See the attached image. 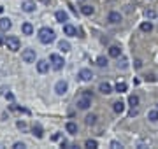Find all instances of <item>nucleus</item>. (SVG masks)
Returning <instances> with one entry per match:
<instances>
[{"label":"nucleus","instance_id":"21","mask_svg":"<svg viewBox=\"0 0 158 149\" xmlns=\"http://www.w3.org/2000/svg\"><path fill=\"white\" fill-rule=\"evenodd\" d=\"M21 32H23L25 35H32V33H33V26H32V23H23V25H21Z\"/></svg>","mask_w":158,"mask_h":149},{"label":"nucleus","instance_id":"29","mask_svg":"<svg viewBox=\"0 0 158 149\" xmlns=\"http://www.w3.org/2000/svg\"><path fill=\"white\" fill-rule=\"evenodd\" d=\"M148 119L153 121V123L158 121V109H157V111H149V112H148Z\"/></svg>","mask_w":158,"mask_h":149},{"label":"nucleus","instance_id":"20","mask_svg":"<svg viewBox=\"0 0 158 149\" xmlns=\"http://www.w3.org/2000/svg\"><path fill=\"white\" fill-rule=\"evenodd\" d=\"M81 12H83L84 16H91V14L95 12V9H93L90 4H84V5H81Z\"/></svg>","mask_w":158,"mask_h":149},{"label":"nucleus","instance_id":"38","mask_svg":"<svg viewBox=\"0 0 158 149\" xmlns=\"http://www.w3.org/2000/svg\"><path fill=\"white\" fill-rule=\"evenodd\" d=\"M5 98H7V100H12L14 97H12V93H7V95H5Z\"/></svg>","mask_w":158,"mask_h":149},{"label":"nucleus","instance_id":"3","mask_svg":"<svg viewBox=\"0 0 158 149\" xmlns=\"http://www.w3.org/2000/svg\"><path fill=\"white\" fill-rule=\"evenodd\" d=\"M49 61H51V67L55 70H62L63 65H65V60L60 54H49Z\"/></svg>","mask_w":158,"mask_h":149},{"label":"nucleus","instance_id":"11","mask_svg":"<svg viewBox=\"0 0 158 149\" xmlns=\"http://www.w3.org/2000/svg\"><path fill=\"white\" fill-rule=\"evenodd\" d=\"M32 133H33L37 139H42V137H44V130H42L40 123H33V126H32Z\"/></svg>","mask_w":158,"mask_h":149},{"label":"nucleus","instance_id":"35","mask_svg":"<svg viewBox=\"0 0 158 149\" xmlns=\"http://www.w3.org/2000/svg\"><path fill=\"white\" fill-rule=\"evenodd\" d=\"M12 148H14V149H23V148H25V144H23V142H14Z\"/></svg>","mask_w":158,"mask_h":149},{"label":"nucleus","instance_id":"4","mask_svg":"<svg viewBox=\"0 0 158 149\" xmlns=\"http://www.w3.org/2000/svg\"><path fill=\"white\" fill-rule=\"evenodd\" d=\"M21 60H23L25 63H33V61H35V49H23Z\"/></svg>","mask_w":158,"mask_h":149},{"label":"nucleus","instance_id":"32","mask_svg":"<svg viewBox=\"0 0 158 149\" xmlns=\"http://www.w3.org/2000/svg\"><path fill=\"white\" fill-rule=\"evenodd\" d=\"M137 114H139V109H137V107H132V109H130V112H128V116H130V118H134V116H137Z\"/></svg>","mask_w":158,"mask_h":149},{"label":"nucleus","instance_id":"13","mask_svg":"<svg viewBox=\"0 0 158 149\" xmlns=\"http://www.w3.org/2000/svg\"><path fill=\"white\" fill-rule=\"evenodd\" d=\"M11 26H12V23H11L9 18H0V30H2V32L11 30Z\"/></svg>","mask_w":158,"mask_h":149},{"label":"nucleus","instance_id":"12","mask_svg":"<svg viewBox=\"0 0 158 149\" xmlns=\"http://www.w3.org/2000/svg\"><path fill=\"white\" fill-rule=\"evenodd\" d=\"M37 70H39L40 74H46V72L49 70V63H47L46 60H39V61H37Z\"/></svg>","mask_w":158,"mask_h":149},{"label":"nucleus","instance_id":"31","mask_svg":"<svg viewBox=\"0 0 158 149\" xmlns=\"http://www.w3.org/2000/svg\"><path fill=\"white\" fill-rule=\"evenodd\" d=\"M113 149H120V148H123L121 146V142H118V141H111V144H109Z\"/></svg>","mask_w":158,"mask_h":149},{"label":"nucleus","instance_id":"16","mask_svg":"<svg viewBox=\"0 0 158 149\" xmlns=\"http://www.w3.org/2000/svg\"><path fill=\"white\" fill-rule=\"evenodd\" d=\"M113 111H114L116 114H123V111H125V102H121V100L114 102V104H113Z\"/></svg>","mask_w":158,"mask_h":149},{"label":"nucleus","instance_id":"7","mask_svg":"<svg viewBox=\"0 0 158 149\" xmlns=\"http://www.w3.org/2000/svg\"><path fill=\"white\" fill-rule=\"evenodd\" d=\"M121 19H123V16H121V12H118V11H111V12L107 14V21L113 23V25L121 23Z\"/></svg>","mask_w":158,"mask_h":149},{"label":"nucleus","instance_id":"10","mask_svg":"<svg viewBox=\"0 0 158 149\" xmlns=\"http://www.w3.org/2000/svg\"><path fill=\"white\" fill-rule=\"evenodd\" d=\"M63 33H65V35H69V37H76V35H77V30H76V26H72V25L65 23V25H63Z\"/></svg>","mask_w":158,"mask_h":149},{"label":"nucleus","instance_id":"40","mask_svg":"<svg viewBox=\"0 0 158 149\" xmlns=\"http://www.w3.org/2000/svg\"><path fill=\"white\" fill-rule=\"evenodd\" d=\"M0 44H5V40H4V37L0 35Z\"/></svg>","mask_w":158,"mask_h":149},{"label":"nucleus","instance_id":"34","mask_svg":"<svg viewBox=\"0 0 158 149\" xmlns=\"http://www.w3.org/2000/svg\"><path fill=\"white\" fill-rule=\"evenodd\" d=\"M134 67H135V68H137V70H139V68H142V61H141V60H139V58H137V60H135V61H134Z\"/></svg>","mask_w":158,"mask_h":149},{"label":"nucleus","instance_id":"2","mask_svg":"<svg viewBox=\"0 0 158 149\" xmlns=\"http://www.w3.org/2000/svg\"><path fill=\"white\" fill-rule=\"evenodd\" d=\"M5 47H7L9 51H18V49L21 47V42H19V39H18V37L11 35V37H7V39H5Z\"/></svg>","mask_w":158,"mask_h":149},{"label":"nucleus","instance_id":"6","mask_svg":"<svg viewBox=\"0 0 158 149\" xmlns=\"http://www.w3.org/2000/svg\"><path fill=\"white\" fill-rule=\"evenodd\" d=\"M77 77H79L81 81H84V83H90V81L93 79V72H91L90 68H81V70L77 72Z\"/></svg>","mask_w":158,"mask_h":149},{"label":"nucleus","instance_id":"28","mask_svg":"<svg viewBox=\"0 0 158 149\" xmlns=\"http://www.w3.org/2000/svg\"><path fill=\"white\" fill-rule=\"evenodd\" d=\"M84 121H86V125H95L97 123V114H88Z\"/></svg>","mask_w":158,"mask_h":149},{"label":"nucleus","instance_id":"25","mask_svg":"<svg viewBox=\"0 0 158 149\" xmlns=\"http://www.w3.org/2000/svg\"><path fill=\"white\" fill-rule=\"evenodd\" d=\"M139 102H141V100H139L137 95H130V97H128V104H130V107H137Z\"/></svg>","mask_w":158,"mask_h":149},{"label":"nucleus","instance_id":"9","mask_svg":"<svg viewBox=\"0 0 158 149\" xmlns=\"http://www.w3.org/2000/svg\"><path fill=\"white\" fill-rule=\"evenodd\" d=\"M98 91H100L102 95H111V93H113V86H111L109 83H106V81H104V83H100V84H98Z\"/></svg>","mask_w":158,"mask_h":149},{"label":"nucleus","instance_id":"14","mask_svg":"<svg viewBox=\"0 0 158 149\" xmlns=\"http://www.w3.org/2000/svg\"><path fill=\"white\" fill-rule=\"evenodd\" d=\"M55 18H56V21H58V23H65V21H69V14H67L65 11H56Z\"/></svg>","mask_w":158,"mask_h":149},{"label":"nucleus","instance_id":"27","mask_svg":"<svg viewBox=\"0 0 158 149\" xmlns=\"http://www.w3.org/2000/svg\"><path fill=\"white\" fill-rule=\"evenodd\" d=\"M107 63H109V60H107L106 56H98V58H97V65H98V67H107Z\"/></svg>","mask_w":158,"mask_h":149},{"label":"nucleus","instance_id":"37","mask_svg":"<svg viewBox=\"0 0 158 149\" xmlns=\"http://www.w3.org/2000/svg\"><path fill=\"white\" fill-rule=\"evenodd\" d=\"M58 139H60V133H55V135L51 137V141H58Z\"/></svg>","mask_w":158,"mask_h":149},{"label":"nucleus","instance_id":"23","mask_svg":"<svg viewBox=\"0 0 158 149\" xmlns=\"http://www.w3.org/2000/svg\"><path fill=\"white\" fill-rule=\"evenodd\" d=\"M144 16H146V19H155L158 16V12L155 9H146V11H144Z\"/></svg>","mask_w":158,"mask_h":149},{"label":"nucleus","instance_id":"26","mask_svg":"<svg viewBox=\"0 0 158 149\" xmlns=\"http://www.w3.org/2000/svg\"><path fill=\"white\" fill-rule=\"evenodd\" d=\"M84 148H88V149H95V148H98V142H97L95 139H88V141L84 142Z\"/></svg>","mask_w":158,"mask_h":149},{"label":"nucleus","instance_id":"22","mask_svg":"<svg viewBox=\"0 0 158 149\" xmlns=\"http://www.w3.org/2000/svg\"><path fill=\"white\" fill-rule=\"evenodd\" d=\"M58 47H60V51H62V53L70 51V44H69L67 40H60V42H58Z\"/></svg>","mask_w":158,"mask_h":149},{"label":"nucleus","instance_id":"17","mask_svg":"<svg viewBox=\"0 0 158 149\" xmlns=\"http://www.w3.org/2000/svg\"><path fill=\"white\" fill-rule=\"evenodd\" d=\"M141 32H144V33H149L151 30H153V23H151V19H148V21H144V23H141Z\"/></svg>","mask_w":158,"mask_h":149},{"label":"nucleus","instance_id":"15","mask_svg":"<svg viewBox=\"0 0 158 149\" xmlns=\"http://www.w3.org/2000/svg\"><path fill=\"white\" fill-rule=\"evenodd\" d=\"M109 56L111 58H120L121 56V47L120 46H111L109 47Z\"/></svg>","mask_w":158,"mask_h":149},{"label":"nucleus","instance_id":"5","mask_svg":"<svg viewBox=\"0 0 158 149\" xmlns=\"http://www.w3.org/2000/svg\"><path fill=\"white\" fill-rule=\"evenodd\" d=\"M76 105H77V109H81V111H86V109H90V105H91V98L83 95L81 98H77Z\"/></svg>","mask_w":158,"mask_h":149},{"label":"nucleus","instance_id":"18","mask_svg":"<svg viewBox=\"0 0 158 149\" xmlns=\"http://www.w3.org/2000/svg\"><path fill=\"white\" fill-rule=\"evenodd\" d=\"M21 9H23L25 12H33V11H35V4L30 2V0H28V2H23V4H21Z\"/></svg>","mask_w":158,"mask_h":149},{"label":"nucleus","instance_id":"39","mask_svg":"<svg viewBox=\"0 0 158 149\" xmlns=\"http://www.w3.org/2000/svg\"><path fill=\"white\" fill-rule=\"evenodd\" d=\"M62 148H69V142L67 141H62Z\"/></svg>","mask_w":158,"mask_h":149},{"label":"nucleus","instance_id":"8","mask_svg":"<svg viewBox=\"0 0 158 149\" xmlns=\"http://www.w3.org/2000/svg\"><path fill=\"white\" fill-rule=\"evenodd\" d=\"M67 90H69V84H67V81H58L56 84H55V91H56V95H65L67 93Z\"/></svg>","mask_w":158,"mask_h":149},{"label":"nucleus","instance_id":"41","mask_svg":"<svg viewBox=\"0 0 158 149\" xmlns=\"http://www.w3.org/2000/svg\"><path fill=\"white\" fill-rule=\"evenodd\" d=\"M157 107H158V104H157Z\"/></svg>","mask_w":158,"mask_h":149},{"label":"nucleus","instance_id":"24","mask_svg":"<svg viewBox=\"0 0 158 149\" xmlns=\"http://www.w3.org/2000/svg\"><path fill=\"white\" fill-rule=\"evenodd\" d=\"M114 90H116L118 93H125V91L128 90V84H127V83H118V84L114 86Z\"/></svg>","mask_w":158,"mask_h":149},{"label":"nucleus","instance_id":"33","mask_svg":"<svg viewBox=\"0 0 158 149\" xmlns=\"http://www.w3.org/2000/svg\"><path fill=\"white\" fill-rule=\"evenodd\" d=\"M16 126H18L19 130H26V123H25V121H18V123H16Z\"/></svg>","mask_w":158,"mask_h":149},{"label":"nucleus","instance_id":"30","mask_svg":"<svg viewBox=\"0 0 158 149\" xmlns=\"http://www.w3.org/2000/svg\"><path fill=\"white\" fill-rule=\"evenodd\" d=\"M118 68H121V70L128 68V60L127 58H121V63H118Z\"/></svg>","mask_w":158,"mask_h":149},{"label":"nucleus","instance_id":"36","mask_svg":"<svg viewBox=\"0 0 158 149\" xmlns=\"http://www.w3.org/2000/svg\"><path fill=\"white\" fill-rule=\"evenodd\" d=\"M83 95H84V97H90V98H91V91H90V90H86V91H83Z\"/></svg>","mask_w":158,"mask_h":149},{"label":"nucleus","instance_id":"1","mask_svg":"<svg viewBox=\"0 0 158 149\" xmlns=\"http://www.w3.org/2000/svg\"><path fill=\"white\" fill-rule=\"evenodd\" d=\"M37 37H39V40H40L42 44H51V42L55 40V32H53L49 26H42V28L39 30Z\"/></svg>","mask_w":158,"mask_h":149},{"label":"nucleus","instance_id":"19","mask_svg":"<svg viewBox=\"0 0 158 149\" xmlns=\"http://www.w3.org/2000/svg\"><path fill=\"white\" fill-rule=\"evenodd\" d=\"M65 130H67L70 135H76V133H77V125H76L74 121H69V123L65 125Z\"/></svg>","mask_w":158,"mask_h":149}]
</instances>
